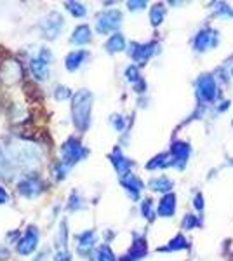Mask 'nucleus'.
Instances as JSON below:
<instances>
[{"label":"nucleus","instance_id":"14","mask_svg":"<svg viewBox=\"0 0 233 261\" xmlns=\"http://www.w3.org/2000/svg\"><path fill=\"white\" fill-rule=\"evenodd\" d=\"M21 73H23L21 65H19V63H16V61L4 63L2 71H0V75H2V81L6 84H16L21 79Z\"/></svg>","mask_w":233,"mask_h":261},{"label":"nucleus","instance_id":"41","mask_svg":"<svg viewBox=\"0 0 233 261\" xmlns=\"http://www.w3.org/2000/svg\"><path fill=\"white\" fill-rule=\"evenodd\" d=\"M7 202H9V193H7V190L4 187H0V205L7 204Z\"/></svg>","mask_w":233,"mask_h":261},{"label":"nucleus","instance_id":"18","mask_svg":"<svg viewBox=\"0 0 233 261\" xmlns=\"http://www.w3.org/2000/svg\"><path fill=\"white\" fill-rule=\"evenodd\" d=\"M79 246H77V252L82 256H86L89 251H91V247L94 246L96 242V233L94 230H86L82 231V233L79 235Z\"/></svg>","mask_w":233,"mask_h":261},{"label":"nucleus","instance_id":"39","mask_svg":"<svg viewBox=\"0 0 233 261\" xmlns=\"http://www.w3.org/2000/svg\"><path fill=\"white\" fill-rule=\"evenodd\" d=\"M127 7L131 11H139L143 7H146V2H143V0H139V2H127Z\"/></svg>","mask_w":233,"mask_h":261},{"label":"nucleus","instance_id":"6","mask_svg":"<svg viewBox=\"0 0 233 261\" xmlns=\"http://www.w3.org/2000/svg\"><path fill=\"white\" fill-rule=\"evenodd\" d=\"M157 49H159V44H157V42H148V44H138V42H133V44L129 45V50H127V53H129V56L136 63L145 65V63L157 53Z\"/></svg>","mask_w":233,"mask_h":261},{"label":"nucleus","instance_id":"4","mask_svg":"<svg viewBox=\"0 0 233 261\" xmlns=\"http://www.w3.org/2000/svg\"><path fill=\"white\" fill-rule=\"evenodd\" d=\"M42 33H44L45 39L49 40H54L56 37L61 33L63 27H65V19H63V16L59 14V12H49L45 18H42V21L39 23Z\"/></svg>","mask_w":233,"mask_h":261},{"label":"nucleus","instance_id":"29","mask_svg":"<svg viewBox=\"0 0 233 261\" xmlns=\"http://www.w3.org/2000/svg\"><path fill=\"white\" fill-rule=\"evenodd\" d=\"M65 7L71 16H75V18H84V16L87 14V9L80 2H65Z\"/></svg>","mask_w":233,"mask_h":261},{"label":"nucleus","instance_id":"36","mask_svg":"<svg viewBox=\"0 0 233 261\" xmlns=\"http://www.w3.org/2000/svg\"><path fill=\"white\" fill-rule=\"evenodd\" d=\"M112 125L115 127L117 130H124V127H125V119L122 115H112Z\"/></svg>","mask_w":233,"mask_h":261},{"label":"nucleus","instance_id":"7","mask_svg":"<svg viewBox=\"0 0 233 261\" xmlns=\"http://www.w3.org/2000/svg\"><path fill=\"white\" fill-rule=\"evenodd\" d=\"M11 159L21 167H33V164L39 162V153L33 146H14Z\"/></svg>","mask_w":233,"mask_h":261},{"label":"nucleus","instance_id":"5","mask_svg":"<svg viewBox=\"0 0 233 261\" xmlns=\"http://www.w3.org/2000/svg\"><path fill=\"white\" fill-rule=\"evenodd\" d=\"M218 44H219V32L214 30V28H209V27L198 32L193 39V47L197 53L211 50V49H214Z\"/></svg>","mask_w":233,"mask_h":261},{"label":"nucleus","instance_id":"43","mask_svg":"<svg viewBox=\"0 0 233 261\" xmlns=\"http://www.w3.org/2000/svg\"><path fill=\"white\" fill-rule=\"evenodd\" d=\"M230 166H233V159H230Z\"/></svg>","mask_w":233,"mask_h":261},{"label":"nucleus","instance_id":"42","mask_svg":"<svg viewBox=\"0 0 233 261\" xmlns=\"http://www.w3.org/2000/svg\"><path fill=\"white\" fill-rule=\"evenodd\" d=\"M7 258H9V251L2 247V249H0V259H7Z\"/></svg>","mask_w":233,"mask_h":261},{"label":"nucleus","instance_id":"32","mask_svg":"<svg viewBox=\"0 0 233 261\" xmlns=\"http://www.w3.org/2000/svg\"><path fill=\"white\" fill-rule=\"evenodd\" d=\"M54 98L58 101H65L68 98H73V94H71V91L66 86H56L54 87Z\"/></svg>","mask_w":233,"mask_h":261},{"label":"nucleus","instance_id":"26","mask_svg":"<svg viewBox=\"0 0 233 261\" xmlns=\"http://www.w3.org/2000/svg\"><path fill=\"white\" fill-rule=\"evenodd\" d=\"M164 18H165L164 4H155V6L150 9V21H151V24H153V27H159V24H162Z\"/></svg>","mask_w":233,"mask_h":261},{"label":"nucleus","instance_id":"24","mask_svg":"<svg viewBox=\"0 0 233 261\" xmlns=\"http://www.w3.org/2000/svg\"><path fill=\"white\" fill-rule=\"evenodd\" d=\"M148 187L151 188L153 192H162V193H171L172 187H174V183H172L171 179L167 178V176H159V178H153L148 183Z\"/></svg>","mask_w":233,"mask_h":261},{"label":"nucleus","instance_id":"2","mask_svg":"<svg viewBox=\"0 0 233 261\" xmlns=\"http://www.w3.org/2000/svg\"><path fill=\"white\" fill-rule=\"evenodd\" d=\"M89 155V151L84 148L82 143L77 138H68L65 143L61 145V162L66 167H73L75 164L80 162L82 159H86Z\"/></svg>","mask_w":233,"mask_h":261},{"label":"nucleus","instance_id":"33","mask_svg":"<svg viewBox=\"0 0 233 261\" xmlns=\"http://www.w3.org/2000/svg\"><path fill=\"white\" fill-rule=\"evenodd\" d=\"M202 221L198 220V216H195V214H186L185 220H183V228L185 230H193L195 226H200Z\"/></svg>","mask_w":233,"mask_h":261},{"label":"nucleus","instance_id":"1","mask_svg":"<svg viewBox=\"0 0 233 261\" xmlns=\"http://www.w3.org/2000/svg\"><path fill=\"white\" fill-rule=\"evenodd\" d=\"M92 94L87 89H80L71 98V119L80 133H86L91 125Z\"/></svg>","mask_w":233,"mask_h":261},{"label":"nucleus","instance_id":"35","mask_svg":"<svg viewBox=\"0 0 233 261\" xmlns=\"http://www.w3.org/2000/svg\"><path fill=\"white\" fill-rule=\"evenodd\" d=\"M68 207L71 209V211H79V209H82V207H84L82 199H80V195H79V193H71Z\"/></svg>","mask_w":233,"mask_h":261},{"label":"nucleus","instance_id":"9","mask_svg":"<svg viewBox=\"0 0 233 261\" xmlns=\"http://www.w3.org/2000/svg\"><path fill=\"white\" fill-rule=\"evenodd\" d=\"M44 190H45V185L37 176H28V178L21 179L18 183V193L27 197V199H35Z\"/></svg>","mask_w":233,"mask_h":261},{"label":"nucleus","instance_id":"23","mask_svg":"<svg viewBox=\"0 0 233 261\" xmlns=\"http://www.w3.org/2000/svg\"><path fill=\"white\" fill-rule=\"evenodd\" d=\"M14 176V162L4 153L0 146V179H11Z\"/></svg>","mask_w":233,"mask_h":261},{"label":"nucleus","instance_id":"38","mask_svg":"<svg viewBox=\"0 0 233 261\" xmlns=\"http://www.w3.org/2000/svg\"><path fill=\"white\" fill-rule=\"evenodd\" d=\"M39 58H40L42 61L50 63V61H53V53H50L49 49H42V50H40V54H39Z\"/></svg>","mask_w":233,"mask_h":261},{"label":"nucleus","instance_id":"15","mask_svg":"<svg viewBox=\"0 0 233 261\" xmlns=\"http://www.w3.org/2000/svg\"><path fill=\"white\" fill-rule=\"evenodd\" d=\"M176 213V195L174 193H165L159 202L157 214L162 218H172Z\"/></svg>","mask_w":233,"mask_h":261},{"label":"nucleus","instance_id":"27","mask_svg":"<svg viewBox=\"0 0 233 261\" xmlns=\"http://www.w3.org/2000/svg\"><path fill=\"white\" fill-rule=\"evenodd\" d=\"M94 261H117V258H115V254H113V251L110 249V246L103 244V246L96 251Z\"/></svg>","mask_w":233,"mask_h":261},{"label":"nucleus","instance_id":"31","mask_svg":"<svg viewBox=\"0 0 233 261\" xmlns=\"http://www.w3.org/2000/svg\"><path fill=\"white\" fill-rule=\"evenodd\" d=\"M141 213H143V216H145L146 220L153 221V220H155L153 200H151V199H145V200H143V204H141Z\"/></svg>","mask_w":233,"mask_h":261},{"label":"nucleus","instance_id":"10","mask_svg":"<svg viewBox=\"0 0 233 261\" xmlns=\"http://www.w3.org/2000/svg\"><path fill=\"white\" fill-rule=\"evenodd\" d=\"M39 228H37L35 225H30L27 231H24V235L19 239L18 242V252L23 256H28L32 254L33 251L37 249V244H39Z\"/></svg>","mask_w":233,"mask_h":261},{"label":"nucleus","instance_id":"3","mask_svg":"<svg viewBox=\"0 0 233 261\" xmlns=\"http://www.w3.org/2000/svg\"><path fill=\"white\" fill-rule=\"evenodd\" d=\"M122 23V12L117 9L105 11L97 14L96 18V30L101 35H107L110 32H115Z\"/></svg>","mask_w":233,"mask_h":261},{"label":"nucleus","instance_id":"13","mask_svg":"<svg viewBox=\"0 0 233 261\" xmlns=\"http://www.w3.org/2000/svg\"><path fill=\"white\" fill-rule=\"evenodd\" d=\"M148 252V244L143 237H138L134 239L133 246H131V249L125 252L124 256L120 258V261H139L143 259L146 256Z\"/></svg>","mask_w":233,"mask_h":261},{"label":"nucleus","instance_id":"22","mask_svg":"<svg viewBox=\"0 0 233 261\" xmlns=\"http://www.w3.org/2000/svg\"><path fill=\"white\" fill-rule=\"evenodd\" d=\"M190 247V242L186 241L181 233H177L174 239H171V241L167 242V246L164 247H159L160 252H174V251H183V249H188Z\"/></svg>","mask_w":233,"mask_h":261},{"label":"nucleus","instance_id":"44","mask_svg":"<svg viewBox=\"0 0 233 261\" xmlns=\"http://www.w3.org/2000/svg\"><path fill=\"white\" fill-rule=\"evenodd\" d=\"M231 75H233V70H231Z\"/></svg>","mask_w":233,"mask_h":261},{"label":"nucleus","instance_id":"40","mask_svg":"<svg viewBox=\"0 0 233 261\" xmlns=\"http://www.w3.org/2000/svg\"><path fill=\"white\" fill-rule=\"evenodd\" d=\"M193 205L198 209V211L204 209V195H202V193H197V195H195V204Z\"/></svg>","mask_w":233,"mask_h":261},{"label":"nucleus","instance_id":"20","mask_svg":"<svg viewBox=\"0 0 233 261\" xmlns=\"http://www.w3.org/2000/svg\"><path fill=\"white\" fill-rule=\"evenodd\" d=\"M30 68H32L33 77L39 79V81H45V79H49V63L42 61L39 56L33 58V60L30 61Z\"/></svg>","mask_w":233,"mask_h":261},{"label":"nucleus","instance_id":"28","mask_svg":"<svg viewBox=\"0 0 233 261\" xmlns=\"http://www.w3.org/2000/svg\"><path fill=\"white\" fill-rule=\"evenodd\" d=\"M213 9L218 16L221 18H228V19H233V7H230L228 4L224 2H214L213 4Z\"/></svg>","mask_w":233,"mask_h":261},{"label":"nucleus","instance_id":"16","mask_svg":"<svg viewBox=\"0 0 233 261\" xmlns=\"http://www.w3.org/2000/svg\"><path fill=\"white\" fill-rule=\"evenodd\" d=\"M110 161H112L113 167L117 169L118 176H124L127 172H131V167H133V162L129 161V159H125L124 155H122L120 148H115L110 153Z\"/></svg>","mask_w":233,"mask_h":261},{"label":"nucleus","instance_id":"30","mask_svg":"<svg viewBox=\"0 0 233 261\" xmlns=\"http://www.w3.org/2000/svg\"><path fill=\"white\" fill-rule=\"evenodd\" d=\"M125 77H127V81H129L131 84H133L134 87H136L138 84H141V82H143V79H141V75H139V70H138V66H136V65L127 66V70H125Z\"/></svg>","mask_w":233,"mask_h":261},{"label":"nucleus","instance_id":"17","mask_svg":"<svg viewBox=\"0 0 233 261\" xmlns=\"http://www.w3.org/2000/svg\"><path fill=\"white\" fill-rule=\"evenodd\" d=\"M87 60H89L87 50H73V53H70L65 58V66L68 71H77Z\"/></svg>","mask_w":233,"mask_h":261},{"label":"nucleus","instance_id":"21","mask_svg":"<svg viewBox=\"0 0 233 261\" xmlns=\"http://www.w3.org/2000/svg\"><path fill=\"white\" fill-rule=\"evenodd\" d=\"M174 167V161H172L171 153H159L146 164V169H165V167Z\"/></svg>","mask_w":233,"mask_h":261},{"label":"nucleus","instance_id":"19","mask_svg":"<svg viewBox=\"0 0 233 261\" xmlns=\"http://www.w3.org/2000/svg\"><path fill=\"white\" fill-rule=\"evenodd\" d=\"M91 39H92V35H91L89 24H79V27L73 30V33H71L70 42L71 44H77V45H84V44H89Z\"/></svg>","mask_w":233,"mask_h":261},{"label":"nucleus","instance_id":"8","mask_svg":"<svg viewBox=\"0 0 233 261\" xmlns=\"http://www.w3.org/2000/svg\"><path fill=\"white\" fill-rule=\"evenodd\" d=\"M197 87V94L204 101H213L218 96V84H216L213 75H200L195 82Z\"/></svg>","mask_w":233,"mask_h":261},{"label":"nucleus","instance_id":"37","mask_svg":"<svg viewBox=\"0 0 233 261\" xmlns=\"http://www.w3.org/2000/svg\"><path fill=\"white\" fill-rule=\"evenodd\" d=\"M54 261H71V254L66 251H58L54 254Z\"/></svg>","mask_w":233,"mask_h":261},{"label":"nucleus","instance_id":"12","mask_svg":"<svg viewBox=\"0 0 233 261\" xmlns=\"http://www.w3.org/2000/svg\"><path fill=\"white\" fill-rule=\"evenodd\" d=\"M120 185L125 188V192L131 195L133 200H138L139 199V193L143 190V181L134 176L133 172H127V174L120 176Z\"/></svg>","mask_w":233,"mask_h":261},{"label":"nucleus","instance_id":"34","mask_svg":"<svg viewBox=\"0 0 233 261\" xmlns=\"http://www.w3.org/2000/svg\"><path fill=\"white\" fill-rule=\"evenodd\" d=\"M66 235H68V230H66V223L63 221L58 231V246L61 247V251H65L66 247Z\"/></svg>","mask_w":233,"mask_h":261},{"label":"nucleus","instance_id":"11","mask_svg":"<svg viewBox=\"0 0 233 261\" xmlns=\"http://www.w3.org/2000/svg\"><path fill=\"white\" fill-rule=\"evenodd\" d=\"M190 151H192V148H190L188 143H185V141L172 143L171 157H172V161H174V167H177V169H185L186 162H188V159H190Z\"/></svg>","mask_w":233,"mask_h":261},{"label":"nucleus","instance_id":"25","mask_svg":"<svg viewBox=\"0 0 233 261\" xmlns=\"http://www.w3.org/2000/svg\"><path fill=\"white\" fill-rule=\"evenodd\" d=\"M105 49H107V53H110V54H115V53L124 50L125 49L124 35H122V33H113V35L108 39L107 44H105Z\"/></svg>","mask_w":233,"mask_h":261}]
</instances>
